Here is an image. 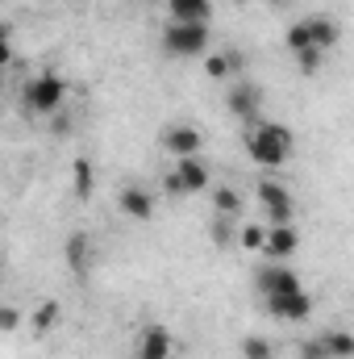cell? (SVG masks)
Here are the masks:
<instances>
[{"label": "cell", "mask_w": 354, "mask_h": 359, "mask_svg": "<svg viewBox=\"0 0 354 359\" xmlns=\"http://www.w3.org/2000/svg\"><path fill=\"white\" fill-rule=\"evenodd\" d=\"M167 192H176V196H192V192H204L208 188V168L200 163V155L196 159H179L176 168L167 172Z\"/></svg>", "instance_id": "obj_5"}, {"label": "cell", "mask_w": 354, "mask_h": 359, "mask_svg": "<svg viewBox=\"0 0 354 359\" xmlns=\"http://www.w3.org/2000/svg\"><path fill=\"white\" fill-rule=\"evenodd\" d=\"M321 339H325L330 359H354V334L351 330H325Z\"/></svg>", "instance_id": "obj_18"}, {"label": "cell", "mask_w": 354, "mask_h": 359, "mask_svg": "<svg viewBox=\"0 0 354 359\" xmlns=\"http://www.w3.org/2000/svg\"><path fill=\"white\" fill-rule=\"evenodd\" d=\"M59 313H63V309H59V301H42V305L34 309V330H38V334H42V330H50V326L59 322Z\"/></svg>", "instance_id": "obj_20"}, {"label": "cell", "mask_w": 354, "mask_h": 359, "mask_svg": "<svg viewBox=\"0 0 354 359\" xmlns=\"http://www.w3.org/2000/svg\"><path fill=\"white\" fill-rule=\"evenodd\" d=\"M55 134H71V117H55Z\"/></svg>", "instance_id": "obj_29"}, {"label": "cell", "mask_w": 354, "mask_h": 359, "mask_svg": "<svg viewBox=\"0 0 354 359\" xmlns=\"http://www.w3.org/2000/svg\"><path fill=\"white\" fill-rule=\"evenodd\" d=\"M267 313L275 322H304L313 313V297L300 288V292H279V297H267Z\"/></svg>", "instance_id": "obj_6"}, {"label": "cell", "mask_w": 354, "mask_h": 359, "mask_svg": "<svg viewBox=\"0 0 354 359\" xmlns=\"http://www.w3.org/2000/svg\"><path fill=\"white\" fill-rule=\"evenodd\" d=\"M296 251H300V230H296V226H267L263 255L271 264H283V259H292Z\"/></svg>", "instance_id": "obj_8"}, {"label": "cell", "mask_w": 354, "mask_h": 359, "mask_svg": "<svg viewBox=\"0 0 354 359\" xmlns=\"http://www.w3.org/2000/svg\"><path fill=\"white\" fill-rule=\"evenodd\" d=\"M134 359H142V355H134Z\"/></svg>", "instance_id": "obj_31"}, {"label": "cell", "mask_w": 354, "mask_h": 359, "mask_svg": "<svg viewBox=\"0 0 354 359\" xmlns=\"http://www.w3.org/2000/svg\"><path fill=\"white\" fill-rule=\"evenodd\" d=\"M171 21H208L213 17V0H167Z\"/></svg>", "instance_id": "obj_13"}, {"label": "cell", "mask_w": 354, "mask_h": 359, "mask_svg": "<svg viewBox=\"0 0 354 359\" xmlns=\"http://www.w3.org/2000/svg\"><path fill=\"white\" fill-rule=\"evenodd\" d=\"M17 322H21V309H17V305H4V309H0V330L8 334V330H17Z\"/></svg>", "instance_id": "obj_27"}, {"label": "cell", "mask_w": 354, "mask_h": 359, "mask_svg": "<svg viewBox=\"0 0 354 359\" xmlns=\"http://www.w3.org/2000/svg\"><path fill=\"white\" fill-rule=\"evenodd\" d=\"M238 351H242V359H275L271 343H267V339H259V334H246Z\"/></svg>", "instance_id": "obj_21"}, {"label": "cell", "mask_w": 354, "mask_h": 359, "mask_svg": "<svg viewBox=\"0 0 354 359\" xmlns=\"http://www.w3.org/2000/svg\"><path fill=\"white\" fill-rule=\"evenodd\" d=\"M321 55H325V50H304V55H296V67H300L304 76H313V72L321 67Z\"/></svg>", "instance_id": "obj_25"}, {"label": "cell", "mask_w": 354, "mask_h": 359, "mask_svg": "<svg viewBox=\"0 0 354 359\" xmlns=\"http://www.w3.org/2000/svg\"><path fill=\"white\" fill-rule=\"evenodd\" d=\"M204 76H208V80H229V76H234L225 50H221V55H204Z\"/></svg>", "instance_id": "obj_22"}, {"label": "cell", "mask_w": 354, "mask_h": 359, "mask_svg": "<svg viewBox=\"0 0 354 359\" xmlns=\"http://www.w3.org/2000/svg\"><path fill=\"white\" fill-rule=\"evenodd\" d=\"M242 251H263L267 247V226H242Z\"/></svg>", "instance_id": "obj_23"}, {"label": "cell", "mask_w": 354, "mask_h": 359, "mask_svg": "<svg viewBox=\"0 0 354 359\" xmlns=\"http://www.w3.org/2000/svg\"><path fill=\"white\" fill-rule=\"evenodd\" d=\"M171 347H176V339H171V330H167V326H146V330L138 334L134 355H142V359H171Z\"/></svg>", "instance_id": "obj_10"}, {"label": "cell", "mask_w": 354, "mask_h": 359, "mask_svg": "<svg viewBox=\"0 0 354 359\" xmlns=\"http://www.w3.org/2000/svg\"><path fill=\"white\" fill-rule=\"evenodd\" d=\"M117 205H121V213L134 217V222H150V217H155V196H150L142 184H125L121 196H117Z\"/></svg>", "instance_id": "obj_9"}, {"label": "cell", "mask_w": 354, "mask_h": 359, "mask_svg": "<svg viewBox=\"0 0 354 359\" xmlns=\"http://www.w3.org/2000/svg\"><path fill=\"white\" fill-rule=\"evenodd\" d=\"M213 209H217V217H238V213H242L238 188H217V192H213Z\"/></svg>", "instance_id": "obj_19"}, {"label": "cell", "mask_w": 354, "mask_h": 359, "mask_svg": "<svg viewBox=\"0 0 354 359\" xmlns=\"http://www.w3.org/2000/svg\"><path fill=\"white\" fill-rule=\"evenodd\" d=\"M309 29H313V46L317 50H334L338 38H342L338 21H330V17H309Z\"/></svg>", "instance_id": "obj_14"}, {"label": "cell", "mask_w": 354, "mask_h": 359, "mask_svg": "<svg viewBox=\"0 0 354 359\" xmlns=\"http://www.w3.org/2000/svg\"><path fill=\"white\" fill-rule=\"evenodd\" d=\"M71 188H76V196H80V201H88V196H92V188H96L92 159H76V163H71Z\"/></svg>", "instance_id": "obj_16"}, {"label": "cell", "mask_w": 354, "mask_h": 359, "mask_svg": "<svg viewBox=\"0 0 354 359\" xmlns=\"http://www.w3.org/2000/svg\"><path fill=\"white\" fill-rule=\"evenodd\" d=\"M229 222H234V217H217V222H213V243H217V247H229V243H234V226H229Z\"/></svg>", "instance_id": "obj_24"}, {"label": "cell", "mask_w": 354, "mask_h": 359, "mask_svg": "<svg viewBox=\"0 0 354 359\" xmlns=\"http://www.w3.org/2000/svg\"><path fill=\"white\" fill-rule=\"evenodd\" d=\"M292 147H296V138H292V130L279 126V121H259V126L250 130V138H246L250 159H255L259 168H267V172L283 168V163L292 159Z\"/></svg>", "instance_id": "obj_1"}, {"label": "cell", "mask_w": 354, "mask_h": 359, "mask_svg": "<svg viewBox=\"0 0 354 359\" xmlns=\"http://www.w3.org/2000/svg\"><path fill=\"white\" fill-rule=\"evenodd\" d=\"M259 292L263 297H279V292H300V276L283 264H267L259 271Z\"/></svg>", "instance_id": "obj_11"}, {"label": "cell", "mask_w": 354, "mask_h": 359, "mask_svg": "<svg viewBox=\"0 0 354 359\" xmlns=\"http://www.w3.org/2000/svg\"><path fill=\"white\" fill-rule=\"evenodd\" d=\"M234 4H250V0H234Z\"/></svg>", "instance_id": "obj_30"}, {"label": "cell", "mask_w": 354, "mask_h": 359, "mask_svg": "<svg viewBox=\"0 0 354 359\" xmlns=\"http://www.w3.org/2000/svg\"><path fill=\"white\" fill-rule=\"evenodd\" d=\"M300 359H330L325 339H309V343H300Z\"/></svg>", "instance_id": "obj_26"}, {"label": "cell", "mask_w": 354, "mask_h": 359, "mask_svg": "<svg viewBox=\"0 0 354 359\" xmlns=\"http://www.w3.org/2000/svg\"><path fill=\"white\" fill-rule=\"evenodd\" d=\"M225 59H229V72H234V80H242V72H246V55L229 46V50H225Z\"/></svg>", "instance_id": "obj_28"}, {"label": "cell", "mask_w": 354, "mask_h": 359, "mask_svg": "<svg viewBox=\"0 0 354 359\" xmlns=\"http://www.w3.org/2000/svg\"><path fill=\"white\" fill-rule=\"evenodd\" d=\"M225 109L238 117V121H259L263 117V88L250 84V80H234L225 92Z\"/></svg>", "instance_id": "obj_4"}, {"label": "cell", "mask_w": 354, "mask_h": 359, "mask_svg": "<svg viewBox=\"0 0 354 359\" xmlns=\"http://www.w3.org/2000/svg\"><path fill=\"white\" fill-rule=\"evenodd\" d=\"M63 259H67V268L76 271V276H88L92 268V238L88 234H67V243H63Z\"/></svg>", "instance_id": "obj_12"}, {"label": "cell", "mask_w": 354, "mask_h": 359, "mask_svg": "<svg viewBox=\"0 0 354 359\" xmlns=\"http://www.w3.org/2000/svg\"><path fill=\"white\" fill-rule=\"evenodd\" d=\"M67 100V80L55 76V72H42L25 84V109L38 113V117H55Z\"/></svg>", "instance_id": "obj_3"}, {"label": "cell", "mask_w": 354, "mask_h": 359, "mask_svg": "<svg viewBox=\"0 0 354 359\" xmlns=\"http://www.w3.org/2000/svg\"><path fill=\"white\" fill-rule=\"evenodd\" d=\"M259 201H263V209H275V205H292V192L279 184V180H271V176H263L259 180Z\"/></svg>", "instance_id": "obj_17"}, {"label": "cell", "mask_w": 354, "mask_h": 359, "mask_svg": "<svg viewBox=\"0 0 354 359\" xmlns=\"http://www.w3.org/2000/svg\"><path fill=\"white\" fill-rule=\"evenodd\" d=\"M213 46L208 21H167L163 25V50L171 59H204Z\"/></svg>", "instance_id": "obj_2"}, {"label": "cell", "mask_w": 354, "mask_h": 359, "mask_svg": "<svg viewBox=\"0 0 354 359\" xmlns=\"http://www.w3.org/2000/svg\"><path fill=\"white\" fill-rule=\"evenodd\" d=\"M200 147H204V134L196 130V126H167L163 130V151L167 155H176V159H196L200 155Z\"/></svg>", "instance_id": "obj_7"}, {"label": "cell", "mask_w": 354, "mask_h": 359, "mask_svg": "<svg viewBox=\"0 0 354 359\" xmlns=\"http://www.w3.org/2000/svg\"><path fill=\"white\" fill-rule=\"evenodd\" d=\"M283 42H288V50H292V59L304 55V50H317V46H313V29H309V21H292L288 34H283Z\"/></svg>", "instance_id": "obj_15"}]
</instances>
